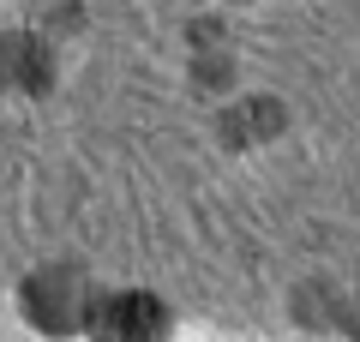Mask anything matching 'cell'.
Wrapping results in <instances>:
<instances>
[{
  "instance_id": "6da1fadb",
  "label": "cell",
  "mask_w": 360,
  "mask_h": 342,
  "mask_svg": "<svg viewBox=\"0 0 360 342\" xmlns=\"http://www.w3.org/2000/svg\"><path fill=\"white\" fill-rule=\"evenodd\" d=\"M96 330H108V336H150V330H162V300H150V294H115V300L96 306V318H90Z\"/></svg>"
},
{
  "instance_id": "7a4b0ae2",
  "label": "cell",
  "mask_w": 360,
  "mask_h": 342,
  "mask_svg": "<svg viewBox=\"0 0 360 342\" xmlns=\"http://www.w3.org/2000/svg\"><path fill=\"white\" fill-rule=\"evenodd\" d=\"M42 72H49V61L30 37H0V84L6 78L13 84H42Z\"/></svg>"
},
{
  "instance_id": "3957f363",
  "label": "cell",
  "mask_w": 360,
  "mask_h": 342,
  "mask_svg": "<svg viewBox=\"0 0 360 342\" xmlns=\"http://www.w3.org/2000/svg\"><path fill=\"white\" fill-rule=\"evenodd\" d=\"M283 127V102H246V108H234L229 114V144H240V139H264V132H276Z\"/></svg>"
},
{
  "instance_id": "277c9868",
  "label": "cell",
  "mask_w": 360,
  "mask_h": 342,
  "mask_svg": "<svg viewBox=\"0 0 360 342\" xmlns=\"http://www.w3.org/2000/svg\"><path fill=\"white\" fill-rule=\"evenodd\" d=\"M312 300H324V312H307V324H324V330H360V300H336V289L330 282H312Z\"/></svg>"
}]
</instances>
